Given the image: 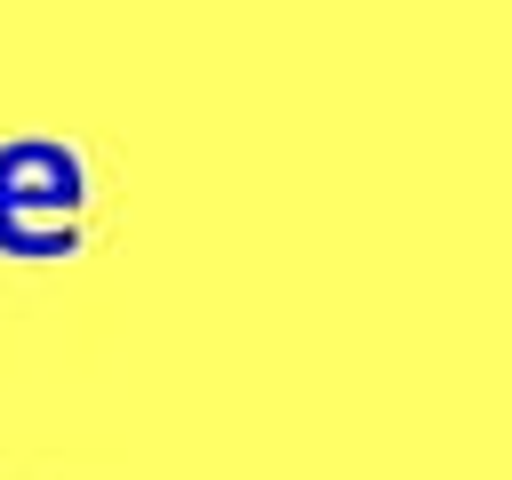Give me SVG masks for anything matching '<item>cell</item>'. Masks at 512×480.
<instances>
[{
	"instance_id": "obj_1",
	"label": "cell",
	"mask_w": 512,
	"mask_h": 480,
	"mask_svg": "<svg viewBox=\"0 0 512 480\" xmlns=\"http://www.w3.org/2000/svg\"><path fill=\"white\" fill-rule=\"evenodd\" d=\"M88 208V168L56 136H8L0 144V256H72Z\"/></svg>"
}]
</instances>
